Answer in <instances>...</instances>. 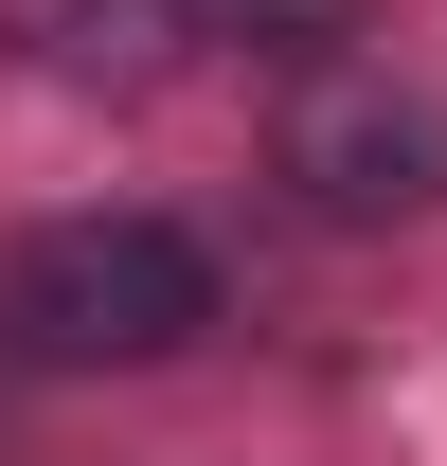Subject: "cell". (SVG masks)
I'll return each mask as SVG.
<instances>
[{"mask_svg": "<svg viewBox=\"0 0 447 466\" xmlns=\"http://www.w3.org/2000/svg\"><path fill=\"white\" fill-rule=\"evenodd\" d=\"M215 251L179 216H144V198H108V216H36L18 251H0V359L18 377H144V359L215 341Z\"/></svg>", "mask_w": 447, "mask_h": 466, "instance_id": "1", "label": "cell"}, {"mask_svg": "<svg viewBox=\"0 0 447 466\" xmlns=\"http://www.w3.org/2000/svg\"><path fill=\"white\" fill-rule=\"evenodd\" d=\"M286 198L323 233H412L447 198V90H412L393 55L286 72Z\"/></svg>", "mask_w": 447, "mask_h": 466, "instance_id": "2", "label": "cell"}, {"mask_svg": "<svg viewBox=\"0 0 447 466\" xmlns=\"http://www.w3.org/2000/svg\"><path fill=\"white\" fill-rule=\"evenodd\" d=\"M0 55L36 72V90H162L197 36H179V0H0Z\"/></svg>", "mask_w": 447, "mask_h": 466, "instance_id": "3", "label": "cell"}, {"mask_svg": "<svg viewBox=\"0 0 447 466\" xmlns=\"http://www.w3.org/2000/svg\"><path fill=\"white\" fill-rule=\"evenodd\" d=\"M179 36L197 55H251V72H323L376 36V0H179Z\"/></svg>", "mask_w": 447, "mask_h": 466, "instance_id": "4", "label": "cell"}]
</instances>
